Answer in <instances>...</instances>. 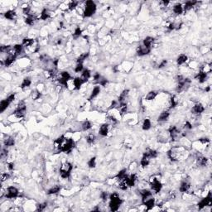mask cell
I'll list each match as a JSON object with an SVG mask.
<instances>
[{"label":"cell","mask_w":212,"mask_h":212,"mask_svg":"<svg viewBox=\"0 0 212 212\" xmlns=\"http://www.w3.org/2000/svg\"><path fill=\"white\" fill-rule=\"evenodd\" d=\"M25 22L28 25H33L35 22V17L31 15H28V17H27V18L25 19Z\"/></svg>","instance_id":"45"},{"label":"cell","mask_w":212,"mask_h":212,"mask_svg":"<svg viewBox=\"0 0 212 212\" xmlns=\"http://www.w3.org/2000/svg\"><path fill=\"white\" fill-rule=\"evenodd\" d=\"M140 195L142 196V199H143V202L144 201H146L148 198H150L152 196V194L150 191L148 190H142L140 191Z\"/></svg>","instance_id":"18"},{"label":"cell","mask_w":212,"mask_h":212,"mask_svg":"<svg viewBox=\"0 0 212 212\" xmlns=\"http://www.w3.org/2000/svg\"><path fill=\"white\" fill-rule=\"evenodd\" d=\"M18 195V190L14 187H9L7 189V193L5 196L8 199H12V198H15Z\"/></svg>","instance_id":"7"},{"label":"cell","mask_w":212,"mask_h":212,"mask_svg":"<svg viewBox=\"0 0 212 212\" xmlns=\"http://www.w3.org/2000/svg\"><path fill=\"white\" fill-rule=\"evenodd\" d=\"M72 170V165L68 162H66L63 163L60 168V174L62 178H68L70 177V172Z\"/></svg>","instance_id":"2"},{"label":"cell","mask_w":212,"mask_h":212,"mask_svg":"<svg viewBox=\"0 0 212 212\" xmlns=\"http://www.w3.org/2000/svg\"><path fill=\"white\" fill-rule=\"evenodd\" d=\"M211 203H212V196H211V194L209 193V195L205 198H204V199L198 204V206H199V209H202L205 206H210Z\"/></svg>","instance_id":"8"},{"label":"cell","mask_w":212,"mask_h":212,"mask_svg":"<svg viewBox=\"0 0 212 212\" xmlns=\"http://www.w3.org/2000/svg\"><path fill=\"white\" fill-rule=\"evenodd\" d=\"M187 59H188V57L186 56V55H184V54H182V55H180L177 58V64L178 65H182L184 64V63H186L187 61Z\"/></svg>","instance_id":"30"},{"label":"cell","mask_w":212,"mask_h":212,"mask_svg":"<svg viewBox=\"0 0 212 212\" xmlns=\"http://www.w3.org/2000/svg\"><path fill=\"white\" fill-rule=\"evenodd\" d=\"M34 43V40L33 39H30V38H24L23 40H22V46H24V47H31V46H33Z\"/></svg>","instance_id":"31"},{"label":"cell","mask_w":212,"mask_h":212,"mask_svg":"<svg viewBox=\"0 0 212 212\" xmlns=\"http://www.w3.org/2000/svg\"><path fill=\"white\" fill-rule=\"evenodd\" d=\"M31 84V81L30 78H28H28H25V79L23 80V81H22V85H21V88H22V89L28 88V87L30 86Z\"/></svg>","instance_id":"34"},{"label":"cell","mask_w":212,"mask_h":212,"mask_svg":"<svg viewBox=\"0 0 212 212\" xmlns=\"http://www.w3.org/2000/svg\"><path fill=\"white\" fill-rule=\"evenodd\" d=\"M91 71H89V70H84L83 72H82V75H81V80H83V82H86V81L91 78Z\"/></svg>","instance_id":"19"},{"label":"cell","mask_w":212,"mask_h":212,"mask_svg":"<svg viewBox=\"0 0 212 212\" xmlns=\"http://www.w3.org/2000/svg\"><path fill=\"white\" fill-rule=\"evenodd\" d=\"M16 56L14 54H11V55L8 56L7 58H6V60L5 61H4V65H5V66H11L13 62H14L15 59H16Z\"/></svg>","instance_id":"17"},{"label":"cell","mask_w":212,"mask_h":212,"mask_svg":"<svg viewBox=\"0 0 212 212\" xmlns=\"http://www.w3.org/2000/svg\"><path fill=\"white\" fill-rule=\"evenodd\" d=\"M200 141L202 143H209V139L208 138H201L200 139Z\"/></svg>","instance_id":"62"},{"label":"cell","mask_w":212,"mask_h":212,"mask_svg":"<svg viewBox=\"0 0 212 212\" xmlns=\"http://www.w3.org/2000/svg\"><path fill=\"white\" fill-rule=\"evenodd\" d=\"M110 208L112 211H117L119 210L120 205L122 204V200L119 198L117 193H113L110 196Z\"/></svg>","instance_id":"1"},{"label":"cell","mask_w":212,"mask_h":212,"mask_svg":"<svg viewBox=\"0 0 212 212\" xmlns=\"http://www.w3.org/2000/svg\"><path fill=\"white\" fill-rule=\"evenodd\" d=\"M144 154L147 155L149 158H155V157H157V152L156 150H153V149H147L145 152H144Z\"/></svg>","instance_id":"25"},{"label":"cell","mask_w":212,"mask_h":212,"mask_svg":"<svg viewBox=\"0 0 212 212\" xmlns=\"http://www.w3.org/2000/svg\"><path fill=\"white\" fill-rule=\"evenodd\" d=\"M88 56H89V53L88 52H85V53L81 54V55L78 57L77 63H82L85 60H86V58Z\"/></svg>","instance_id":"46"},{"label":"cell","mask_w":212,"mask_h":212,"mask_svg":"<svg viewBox=\"0 0 212 212\" xmlns=\"http://www.w3.org/2000/svg\"><path fill=\"white\" fill-rule=\"evenodd\" d=\"M16 16H17L16 12L14 11H12V10H9L4 13V17L8 20H13L16 17Z\"/></svg>","instance_id":"26"},{"label":"cell","mask_w":212,"mask_h":212,"mask_svg":"<svg viewBox=\"0 0 212 212\" xmlns=\"http://www.w3.org/2000/svg\"><path fill=\"white\" fill-rule=\"evenodd\" d=\"M14 143H15V141H14V139H13V138H12V137L6 138L5 141H4V144H5V146H7V147L13 146L14 145Z\"/></svg>","instance_id":"37"},{"label":"cell","mask_w":212,"mask_h":212,"mask_svg":"<svg viewBox=\"0 0 212 212\" xmlns=\"http://www.w3.org/2000/svg\"><path fill=\"white\" fill-rule=\"evenodd\" d=\"M74 147H75L74 140L71 138H69V139H66V141L63 143V144L60 147L59 150H60V152L70 153V151L72 150V148H73Z\"/></svg>","instance_id":"4"},{"label":"cell","mask_w":212,"mask_h":212,"mask_svg":"<svg viewBox=\"0 0 212 212\" xmlns=\"http://www.w3.org/2000/svg\"><path fill=\"white\" fill-rule=\"evenodd\" d=\"M190 183L187 182H182L181 186H180V191L182 192V193H186L189 191V189H190Z\"/></svg>","instance_id":"21"},{"label":"cell","mask_w":212,"mask_h":212,"mask_svg":"<svg viewBox=\"0 0 212 212\" xmlns=\"http://www.w3.org/2000/svg\"><path fill=\"white\" fill-rule=\"evenodd\" d=\"M178 99L177 98V96H172L171 98V100H170V105H171V108H175L178 105Z\"/></svg>","instance_id":"43"},{"label":"cell","mask_w":212,"mask_h":212,"mask_svg":"<svg viewBox=\"0 0 212 212\" xmlns=\"http://www.w3.org/2000/svg\"><path fill=\"white\" fill-rule=\"evenodd\" d=\"M40 96H41V94L38 91H34L31 93V97H33V100H37Z\"/></svg>","instance_id":"50"},{"label":"cell","mask_w":212,"mask_h":212,"mask_svg":"<svg viewBox=\"0 0 212 212\" xmlns=\"http://www.w3.org/2000/svg\"><path fill=\"white\" fill-rule=\"evenodd\" d=\"M95 138H96L94 134H89L87 136V138H86V141H87L88 143L91 144V143H93L94 141H95Z\"/></svg>","instance_id":"49"},{"label":"cell","mask_w":212,"mask_h":212,"mask_svg":"<svg viewBox=\"0 0 212 212\" xmlns=\"http://www.w3.org/2000/svg\"><path fill=\"white\" fill-rule=\"evenodd\" d=\"M150 183H151V187L153 191L156 193H158L161 191L162 188V185L161 182L159 181V178L157 177H152L150 178Z\"/></svg>","instance_id":"5"},{"label":"cell","mask_w":212,"mask_h":212,"mask_svg":"<svg viewBox=\"0 0 212 212\" xmlns=\"http://www.w3.org/2000/svg\"><path fill=\"white\" fill-rule=\"evenodd\" d=\"M109 130H110V125L107 124H105L100 127V130H99V133H100L101 136L105 137L108 134V133H109Z\"/></svg>","instance_id":"15"},{"label":"cell","mask_w":212,"mask_h":212,"mask_svg":"<svg viewBox=\"0 0 212 212\" xmlns=\"http://www.w3.org/2000/svg\"><path fill=\"white\" fill-rule=\"evenodd\" d=\"M10 49H11L10 46H2L1 48H0V51H1V52H9Z\"/></svg>","instance_id":"53"},{"label":"cell","mask_w":212,"mask_h":212,"mask_svg":"<svg viewBox=\"0 0 212 212\" xmlns=\"http://www.w3.org/2000/svg\"><path fill=\"white\" fill-rule=\"evenodd\" d=\"M196 78L199 80V82L200 83H203V82H205V81L206 80V78H207V74L205 73V72H203L202 70L200 71L199 73L197 74V75L196 76Z\"/></svg>","instance_id":"22"},{"label":"cell","mask_w":212,"mask_h":212,"mask_svg":"<svg viewBox=\"0 0 212 212\" xmlns=\"http://www.w3.org/2000/svg\"><path fill=\"white\" fill-rule=\"evenodd\" d=\"M101 198L103 199L104 201H105L108 199V194L106 192H102L101 193Z\"/></svg>","instance_id":"58"},{"label":"cell","mask_w":212,"mask_h":212,"mask_svg":"<svg viewBox=\"0 0 212 212\" xmlns=\"http://www.w3.org/2000/svg\"><path fill=\"white\" fill-rule=\"evenodd\" d=\"M8 155V151L5 150V149H3L2 150V152H1V157H3L4 156H7Z\"/></svg>","instance_id":"61"},{"label":"cell","mask_w":212,"mask_h":212,"mask_svg":"<svg viewBox=\"0 0 212 212\" xmlns=\"http://www.w3.org/2000/svg\"><path fill=\"white\" fill-rule=\"evenodd\" d=\"M142 128H143V130H148V129L151 128V121L148 119H144Z\"/></svg>","instance_id":"38"},{"label":"cell","mask_w":212,"mask_h":212,"mask_svg":"<svg viewBox=\"0 0 212 212\" xmlns=\"http://www.w3.org/2000/svg\"><path fill=\"white\" fill-rule=\"evenodd\" d=\"M70 78H71V76L69 74V72L63 71L61 73V77L59 79V82L61 85H66V86H67V82H68V80H70Z\"/></svg>","instance_id":"9"},{"label":"cell","mask_w":212,"mask_h":212,"mask_svg":"<svg viewBox=\"0 0 212 212\" xmlns=\"http://www.w3.org/2000/svg\"><path fill=\"white\" fill-rule=\"evenodd\" d=\"M151 52V49H148L144 46H139L137 48V53L138 56H145L147 55Z\"/></svg>","instance_id":"11"},{"label":"cell","mask_w":212,"mask_h":212,"mask_svg":"<svg viewBox=\"0 0 212 212\" xmlns=\"http://www.w3.org/2000/svg\"><path fill=\"white\" fill-rule=\"evenodd\" d=\"M96 10V5L93 1H87L85 3V8L84 15L85 17H91Z\"/></svg>","instance_id":"3"},{"label":"cell","mask_w":212,"mask_h":212,"mask_svg":"<svg viewBox=\"0 0 212 212\" xmlns=\"http://www.w3.org/2000/svg\"><path fill=\"white\" fill-rule=\"evenodd\" d=\"M8 178H9V174H8V173H3L2 176H1V181H2V182H5L6 180H8Z\"/></svg>","instance_id":"54"},{"label":"cell","mask_w":212,"mask_h":212,"mask_svg":"<svg viewBox=\"0 0 212 212\" xmlns=\"http://www.w3.org/2000/svg\"><path fill=\"white\" fill-rule=\"evenodd\" d=\"M91 123L89 121L86 120V121H85L83 122V124H82V129L84 130V131H88L89 129H91Z\"/></svg>","instance_id":"39"},{"label":"cell","mask_w":212,"mask_h":212,"mask_svg":"<svg viewBox=\"0 0 212 212\" xmlns=\"http://www.w3.org/2000/svg\"><path fill=\"white\" fill-rule=\"evenodd\" d=\"M76 6H77V2H75V1L70 2V4H69V8H70V10L75 9V8H76Z\"/></svg>","instance_id":"56"},{"label":"cell","mask_w":212,"mask_h":212,"mask_svg":"<svg viewBox=\"0 0 212 212\" xmlns=\"http://www.w3.org/2000/svg\"><path fill=\"white\" fill-rule=\"evenodd\" d=\"M11 104V102L8 100V99H6V100H3L1 101V103H0V111H1L2 113L3 111H5L7 110V108L9 106V105Z\"/></svg>","instance_id":"20"},{"label":"cell","mask_w":212,"mask_h":212,"mask_svg":"<svg viewBox=\"0 0 212 212\" xmlns=\"http://www.w3.org/2000/svg\"><path fill=\"white\" fill-rule=\"evenodd\" d=\"M197 163H198V165L204 166L207 163V158H206V157H198V158H197Z\"/></svg>","instance_id":"40"},{"label":"cell","mask_w":212,"mask_h":212,"mask_svg":"<svg viewBox=\"0 0 212 212\" xmlns=\"http://www.w3.org/2000/svg\"><path fill=\"white\" fill-rule=\"evenodd\" d=\"M129 95V91L128 89H125V91H123V93H122L120 94V96L119 98V100L120 103H125V100H126V99H127Z\"/></svg>","instance_id":"32"},{"label":"cell","mask_w":212,"mask_h":212,"mask_svg":"<svg viewBox=\"0 0 212 212\" xmlns=\"http://www.w3.org/2000/svg\"><path fill=\"white\" fill-rule=\"evenodd\" d=\"M153 42H154V38H152L151 37H147L145 39L143 40V46L146 47L148 49H151Z\"/></svg>","instance_id":"16"},{"label":"cell","mask_w":212,"mask_h":212,"mask_svg":"<svg viewBox=\"0 0 212 212\" xmlns=\"http://www.w3.org/2000/svg\"><path fill=\"white\" fill-rule=\"evenodd\" d=\"M179 134H180V132L178 131L177 127L172 126V127L169 129V135H170L171 138H172V140L175 141V140H177V139H178Z\"/></svg>","instance_id":"10"},{"label":"cell","mask_w":212,"mask_h":212,"mask_svg":"<svg viewBox=\"0 0 212 212\" xmlns=\"http://www.w3.org/2000/svg\"><path fill=\"white\" fill-rule=\"evenodd\" d=\"M13 51H14V55L15 56L19 55V54L22 51V45H20V44L15 45V46L13 47Z\"/></svg>","instance_id":"35"},{"label":"cell","mask_w":212,"mask_h":212,"mask_svg":"<svg viewBox=\"0 0 212 212\" xmlns=\"http://www.w3.org/2000/svg\"><path fill=\"white\" fill-rule=\"evenodd\" d=\"M149 162H150V158L147 155H145L143 153V156L142 159H141V165H142V166L145 168V166H148V164H149Z\"/></svg>","instance_id":"29"},{"label":"cell","mask_w":212,"mask_h":212,"mask_svg":"<svg viewBox=\"0 0 212 212\" xmlns=\"http://www.w3.org/2000/svg\"><path fill=\"white\" fill-rule=\"evenodd\" d=\"M73 83H74V86H75V89H80V87H81V85L84 84L83 80H81V78H80V77L75 78L74 80H73Z\"/></svg>","instance_id":"24"},{"label":"cell","mask_w":212,"mask_h":212,"mask_svg":"<svg viewBox=\"0 0 212 212\" xmlns=\"http://www.w3.org/2000/svg\"><path fill=\"white\" fill-rule=\"evenodd\" d=\"M88 166L91 168H95V166H96V158H95V157H91V158L88 161Z\"/></svg>","instance_id":"47"},{"label":"cell","mask_w":212,"mask_h":212,"mask_svg":"<svg viewBox=\"0 0 212 212\" xmlns=\"http://www.w3.org/2000/svg\"><path fill=\"white\" fill-rule=\"evenodd\" d=\"M26 113V104L24 101L19 102L18 105H17V110L14 111V115L17 118H22L25 115Z\"/></svg>","instance_id":"6"},{"label":"cell","mask_w":212,"mask_h":212,"mask_svg":"<svg viewBox=\"0 0 212 212\" xmlns=\"http://www.w3.org/2000/svg\"><path fill=\"white\" fill-rule=\"evenodd\" d=\"M119 111L121 114H125V113L127 112V105H126V103H120Z\"/></svg>","instance_id":"48"},{"label":"cell","mask_w":212,"mask_h":212,"mask_svg":"<svg viewBox=\"0 0 212 212\" xmlns=\"http://www.w3.org/2000/svg\"><path fill=\"white\" fill-rule=\"evenodd\" d=\"M100 87L95 86L93 89V91L91 92V97H89V100H92V99H94V97H96L98 94H100Z\"/></svg>","instance_id":"33"},{"label":"cell","mask_w":212,"mask_h":212,"mask_svg":"<svg viewBox=\"0 0 212 212\" xmlns=\"http://www.w3.org/2000/svg\"><path fill=\"white\" fill-rule=\"evenodd\" d=\"M169 115H170V114H169L168 111H164V112L161 113V114L158 116V119H157V120H158L159 122L166 121L169 118Z\"/></svg>","instance_id":"27"},{"label":"cell","mask_w":212,"mask_h":212,"mask_svg":"<svg viewBox=\"0 0 212 212\" xmlns=\"http://www.w3.org/2000/svg\"><path fill=\"white\" fill-rule=\"evenodd\" d=\"M166 65V60H164V61H162V63H161V64H160L158 66H159V68H162V67L165 66Z\"/></svg>","instance_id":"63"},{"label":"cell","mask_w":212,"mask_h":212,"mask_svg":"<svg viewBox=\"0 0 212 212\" xmlns=\"http://www.w3.org/2000/svg\"><path fill=\"white\" fill-rule=\"evenodd\" d=\"M47 203H43V204H40V205H37V210H39V211L43 210L47 207Z\"/></svg>","instance_id":"57"},{"label":"cell","mask_w":212,"mask_h":212,"mask_svg":"<svg viewBox=\"0 0 212 212\" xmlns=\"http://www.w3.org/2000/svg\"><path fill=\"white\" fill-rule=\"evenodd\" d=\"M185 129H191L192 127H191V124L189 123V122H186V124H185V126H184Z\"/></svg>","instance_id":"60"},{"label":"cell","mask_w":212,"mask_h":212,"mask_svg":"<svg viewBox=\"0 0 212 212\" xmlns=\"http://www.w3.org/2000/svg\"><path fill=\"white\" fill-rule=\"evenodd\" d=\"M137 176L135 174H132L130 175L129 177H127L126 180H127V182H128V185H129V187H133L135 183L137 182Z\"/></svg>","instance_id":"14"},{"label":"cell","mask_w":212,"mask_h":212,"mask_svg":"<svg viewBox=\"0 0 212 212\" xmlns=\"http://www.w3.org/2000/svg\"><path fill=\"white\" fill-rule=\"evenodd\" d=\"M205 110V108L201 104H196V105L192 108L191 112L195 114H199Z\"/></svg>","instance_id":"12"},{"label":"cell","mask_w":212,"mask_h":212,"mask_svg":"<svg viewBox=\"0 0 212 212\" xmlns=\"http://www.w3.org/2000/svg\"><path fill=\"white\" fill-rule=\"evenodd\" d=\"M126 172H127V171H126V169L121 170L120 172L118 173V175H117V178H118V179L119 180V181H120V180L125 179L126 177H127V174H126Z\"/></svg>","instance_id":"36"},{"label":"cell","mask_w":212,"mask_h":212,"mask_svg":"<svg viewBox=\"0 0 212 212\" xmlns=\"http://www.w3.org/2000/svg\"><path fill=\"white\" fill-rule=\"evenodd\" d=\"M197 3V2H187L186 3H185V5L183 7V9L184 11H188V10H190L191 9V8H193L194 7H195V5Z\"/></svg>","instance_id":"28"},{"label":"cell","mask_w":212,"mask_h":212,"mask_svg":"<svg viewBox=\"0 0 212 212\" xmlns=\"http://www.w3.org/2000/svg\"><path fill=\"white\" fill-rule=\"evenodd\" d=\"M98 83L100 84V85H102V86H105L106 84L108 83V80H107V79H105V78H102V77H100V79L98 80Z\"/></svg>","instance_id":"52"},{"label":"cell","mask_w":212,"mask_h":212,"mask_svg":"<svg viewBox=\"0 0 212 212\" xmlns=\"http://www.w3.org/2000/svg\"><path fill=\"white\" fill-rule=\"evenodd\" d=\"M143 204L145 205V206L147 208V210H151V209H152V207L154 206V205H155V200H154V198H153L152 196L150 197V198H148V199H147L146 201H143Z\"/></svg>","instance_id":"13"},{"label":"cell","mask_w":212,"mask_h":212,"mask_svg":"<svg viewBox=\"0 0 212 212\" xmlns=\"http://www.w3.org/2000/svg\"><path fill=\"white\" fill-rule=\"evenodd\" d=\"M8 169H9V170H12L13 168H14V164H13L12 162H11V163H8Z\"/></svg>","instance_id":"64"},{"label":"cell","mask_w":212,"mask_h":212,"mask_svg":"<svg viewBox=\"0 0 212 212\" xmlns=\"http://www.w3.org/2000/svg\"><path fill=\"white\" fill-rule=\"evenodd\" d=\"M82 70H83V64L82 63H77V65H76L75 68V71L79 73V72L82 71Z\"/></svg>","instance_id":"51"},{"label":"cell","mask_w":212,"mask_h":212,"mask_svg":"<svg viewBox=\"0 0 212 212\" xmlns=\"http://www.w3.org/2000/svg\"><path fill=\"white\" fill-rule=\"evenodd\" d=\"M157 93L156 91H150L149 93H147V96H146V100H154V99L156 98V96H157Z\"/></svg>","instance_id":"44"},{"label":"cell","mask_w":212,"mask_h":212,"mask_svg":"<svg viewBox=\"0 0 212 212\" xmlns=\"http://www.w3.org/2000/svg\"><path fill=\"white\" fill-rule=\"evenodd\" d=\"M81 33H82V31H81V29L80 28H77L75 30V33H74V37H80V36L81 35Z\"/></svg>","instance_id":"55"},{"label":"cell","mask_w":212,"mask_h":212,"mask_svg":"<svg viewBox=\"0 0 212 212\" xmlns=\"http://www.w3.org/2000/svg\"><path fill=\"white\" fill-rule=\"evenodd\" d=\"M183 11H184L183 6L181 3L175 4V5L173 6V12L176 13V14H182Z\"/></svg>","instance_id":"23"},{"label":"cell","mask_w":212,"mask_h":212,"mask_svg":"<svg viewBox=\"0 0 212 212\" xmlns=\"http://www.w3.org/2000/svg\"><path fill=\"white\" fill-rule=\"evenodd\" d=\"M61 191V187H59V186H55V187H52L50 190L48 191V194L49 195H52V194H56V193H58Z\"/></svg>","instance_id":"41"},{"label":"cell","mask_w":212,"mask_h":212,"mask_svg":"<svg viewBox=\"0 0 212 212\" xmlns=\"http://www.w3.org/2000/svg\"><path fill=\"white\" fill-rule=\"evenodd\" d=\"M7 99H8V100H9V101L12 103L13 100H14V99H15V94H10V95L8 96Z\"/></svg>","instance_id":"59"},{"label":"cell","mask_w":212,"mask_h":212,"mask_svg":"<svg viewBox=\"0 0 212 212\" xmlns=\"http://www.w3.org/2000/svg\"><path fill=\"white\" fill-rule=\"evenodd\" d=\"M49 17H50V13L48 12V11L47 9H44L42 13H41V16H40V18L42 20H47L48 19Z\"/></svg>","instance_id":"42"}]
</instances>
